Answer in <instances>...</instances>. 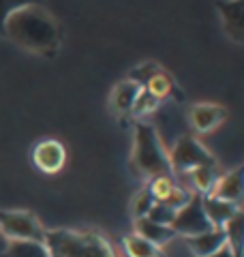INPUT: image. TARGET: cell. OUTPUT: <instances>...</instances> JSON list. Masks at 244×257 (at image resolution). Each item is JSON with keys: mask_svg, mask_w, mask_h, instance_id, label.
I'll return each instance as SVG.
<instances>
[{"mask_svg": "<svg viewBox=\"0 0 244 257\" xmlns=\"http://www.w3.org/2000/svg\"><path fill=\"white\" fill-rule=\"evenodd\" d=\"M5 37L32 54L54 56L62 45V26L45 5H32L15 11L7 20Z\"/></svg>", "mask_w": 244, "mask_h": 257, "instance_id": "cell-1", "label": "cell"}, {"mask_svg": "<svg viewBox=\"0 0 244 257\" xmlns=\"http://www.w3.org/2000/svg\"><path fill=\"white\" fill-rule=\"evenodd\" d=\"M131 167L146 182L157 176H174L169 163V148L159 135L157 126L146 120H135Z\"/></svg>", "mask_w": 244, "mask_h": 257, "instance_id": "cell-2", "label": "cell"}, {"mask_svg": "<svg viewBox=\"0 0 244 257\" xmlns=\"http://www.w3.org/2000/svg\"><path fill=\"white\" fill-rule=\"evenodd\" d=\"M45 246L52 257H118L109 238L96 229H47Z\"/></svg>", "mask_w": 244, "mask_h": 257, "instance_id": "cell-3", "label": "cell"}, {"mask_svg": "<svg viewBox=\"0 0 244 257\" xmlns=\"http://www.w3.org/2000/svg\"><path fill=\"white\" fill-rule=\"evenodd\" d=\"M169 163L176 180L199 165H216V157L210 152L195 135H180L176 144L169 148Z\"/></svg>", "mask_w": 244, "mask_h": 257, "instance_id": "cell-4", "label": "cell"}, {"mask_svg": "<svg viewBox=\"0 0 244 257\" xmlns=\"http://www.w3.org/2000/svg\"><path fill=\"white\" fill-rule=\"evenodd\" d=\"M45 227L28 210H0V234L9 242L13 240H30L45 242Z\"/></svg>", "mask_w": 244, "mask_h": 257, "instance_id": "cell-5", "label": "cell"}, {"mask_svg": "<svg viewBox=\"0 0 244 257\" xmlns=\"http://www.w3.org/2000/svg\"><path fill=\"white\" fill-rule=\"evenodd\" d=\"M172 229L176 231V236H182V238L197 236V234H203V231L214 229L212 223L208 221L206 212H203L201 195H193L191 202L176 212V219L172 223Z\"/></svg>", "mask_w": 244, "mask_h": 257, "instance_id": "cell-6", "label": "cell"}, {"mask_svg": "<svg viewBox=\"0 0 244 257\" xmlns=\"http://www.w3.org/2000/svg\"><path fill=\"white\" fill-rule=\"evenodd\" d=\"M227 120V109L218 103H195L189 107V124L197 135L216 131Z\"/></svg>", "mask_w": 244, "mask_h": 257, "instance_id": "cell-7", "label": "cell"}, {"mask_svg": "<svg viewBox=\"0 0 244 257\" xmlns=\"http://www.w3.org/2000/svg\"><path fill=\"white\" fill-rule=\"evenodd\" d=\"M32 163L43 174H58L67 163V148L58 140H41L32 150Z\"/></svg>", "mask_w": 244, "mask_h": 257, "instance_id": "cell-8", "label": "cell"}, {"mask_svg": "<svg viewBox=\"0 0 244 257\" xmlns=\"http://www.w3.org/2000/svg\"><path fill=\"white\" fill-rule=\"evenodd\" d=\"M142 88L144 86L137 82V79H131V77H125L122 82H118L109 92V111L118 118L131 116L133 105L142 92Z\"/></svg>", "mask_w": 244, "mask_h": 257, "instance_id": "cell-9", "label": "cell"}, {"mask_svg": "<svg viewBox=\"0 0 244 257\" xmlns=\"http://www.w3.org/2000/svg\"><path fill=\"white\" fill-rule=\"evenodd\" d=\"M218 13L227 37L244 45V0H229V3L218 0Z\"/></svg>", "mask_w": 244, "mask_h": 257, "instance_id": "cell-10", "label": "cell"}, {"mask_svg": "<svg viewBox=\"0 0 244 257\" xmlns=\"http://www.w3.org/2000/svg\"><path fill=\"white\" fill-rule=\"evenodd\" d=\"M218 178H221V170L216 165H199L191 170L189 174H184L180 180H184V187L191 189L195 195H210L214 191Z\"/></svg>", "mask_w": 244, "mask_h": 257, "instance_id": "cell-11", "label": "cell"}, {"mask_svg": "<svg viewBox=\"0 0 244 257\" xmlns=\"http://www.w3.org/2000/svg\"><path fill=\"white\" fill-rule=\"evenodd\" d=\"M184 244L191 251L193 257H210V255H214V253L221 251V248L227 246V238H225L223 229L214 227L210 231H203V234L184 238Z\"/></svg>", "mask_w": 244, "mask_h": 257, "instance_id": "cell-12", "label": "cell"}, {"mask_svg": "<svg viewBox=\"0 0 244 257\" xmlns=\"http://www.w3.org/2000/svg\"><path fill=\"white\" fill-rule=\"evenodd\" d=\"M212 195L225 199V202L242 206L244 204V165L235 167V170L227 172V174H221Z\"/></svg>", "mask_w": 244, "mask_h": 257, "instance_id": "cell-13", "label": "cell"}, {"mask_svg": "<svg viewBox=\"0 0 244 257\" xmlns=\"http://www.w3.org/2000/svg\"><path fill=\"white\" fill-rule=\"evenodd\" d=\"M201 206H203V212H206L208 221L212 223V227H216V229H223L225 223L229 221L231 216L242 208V206H238V204L225 202V199L212 195V193L201 197Z\"/></svg>", "mask_w": 244, "mask_h": 257, "instance_id": "cell-14", "label": "cell"}, {"mask_svg": "<svg viewBox=\"0 0 244 257\" xmlns=\"http://www.w3.org/2000/svg\"><path fill=\"white\" fill-rule=\"evenodd\" d=\"M133 229L135 234H140L142 238L150 240L152 244L157 246H167L172 240H176V231L172 227H167V225H161V223H154L150 219H140V221H133Z\"/></svg>", "mask_w": 244, "mask_h": 257, "instance_id": "cell-15", "label": "cell"}, {"mask_svg": "<svg viewBox=\"0 0 244 257\" xmlns=\"http://www.w3.org/2000/svg\"><path fill=\"white\" fill-rule=\"evenodd\" d=\"M122 251H125L127 257H167L161 246L152 244L150 240L142 238L135 231L122 238Z\"/></svg>", "mask_w": 244, "mask_h": 257, "instance_id": "cell-16", "label": "cell"}, {"mask_svg": "<svg viewBox=\"0 0 244 257\" xmlns=\"http://www.w3.org/2000/svg\"><path fill=\"white\" fill-rule=\"evenodd\" d=\"M223 231H225L227 246L231 248V253L235 257H244V208H240V210L225 223Z\"/></svg>", "mask_w": 244, "mask_h": 257, "instance_id": "cell-17", "label": "cell"}, {"mask_svg": "<svg viewBox=\"0 0 244 257\" xmlns=\"http://www.w3.org/2000/svg\"><path fill=\"white\" fill-rule=\"evenodd\" d=\"M144 88L148 90L154 99H157L159 103H163V101H167L169 96H172V92H174V82H172V75L167 73L163 67H159L154 73L146 79L144 82Z\"/></svg>", "mask_w": 244, "mask_h": 257, "instance_id": "cell-18", "label": "cell"}, {"mask_svg": "<svg viewBox=\"0 0 244 257\" xmlns=\"http://www.w3.org/2000/svg\"><path fill=\"white\" fill-rule=\"evenodd\" d=\"M0 257H52L45 242H30V240H13L7 244Z\"/></svg>", "mask_w": 244, "mask_h": 257, "instance_id": "cell-19", "label": "cell"}, {"mask_svg": "<svg viewBox=\"0 0 244 257\" xmlns=\"http://www.w3.org/2000/svg\"><path fill=\"white\" fill-rule=\"evenodd\" d=\"M154 202H157V199L152 197L148 184H144V187L135 193V197L131 199V206H129V210H131V219H133V221L146 219V216H148V212L152 210Z\"/></svg>", "mask_w": 244, "mask_h": 257, "instance_id": "cell-20", "label": "cell"}, {"mask_svg": "<svg viewBox=\"0 0 244 257\" xmlns=\"http://www.w3.org/2000/svg\"><path fill=\"white\" fill-rule=\"evenodd\" d=\"M159 105H161V103L154 99V96L148 90H146V88H142V92H140V96H137V101H135V105H133L131 116L135 120H144L146 116L154 114V111L159 109Z\"/></svg>", "mask_w": 244, "mask_h": 257, "instance_id": "cell-21", "label": "cell"}, {"mask_svg": "<svg viewBox=\"0 0 244 257\" xmlns=\"http://www.w3.org/2000/svg\"><path fill=\"white\" fill-rule=\"evenodd\" d=\"M32 5H45V3L43 0H0V35L5 37L7 20H9L15 11L24 9V7H32Z\"/></svg>", "mask_w": 244, "mask_h": 257, "instance_id": "cell-22", "label": "cell"}, {"mask_svg": "<svg viewBox=\"0 0 244 257\" xmlns=\"http://www.w3.org/2000/svg\"><path fill=\"white\" fill-rule=\"evenodd\" d=\"M146 184H148L152 197L157 199V202H163V199L172 193V189L176 187V178H174V176H157V178L148 180Z\"/></svg>", "mask_w": 244, "mask_h": 257, "instance_id": "cell-23", "label": "cell"}, {"mask_svg": "<svg viewBox=\"0 0 244 257\" xmlns=\"http://www.w3.org/2000/svg\"><path fill=\"white\" fill-rule=\"evenodd\" d=\"M195 195V193L191 191V189H186L184 184H176V187L172 189V193H169V195L163 199V204L165 206H169L172 208V210H180V208H184L186 204L191 202V197Z\"/></svg>", "mask_w": 244, "mask_h": 257, "instance_id": "cell-24", "label": "cell"}, {"mask_svg": "<svg viewBox=\"0 0 244 257\" xmlns=\"http://www.w3.org/2000/svg\"><path fill=\"white\" fill-rule=\"evenodd\" d=\"M146 219H150L154 223H161V225H167V227H172V223L176 219V210H172L169 206H165L163 202H154L152 210L148 212Z\"/></svg>", "mask_w": 244, "mask_h": 257, "instance_id": "cell-25", "label": "cell"}, {"mask_svg": "<svg viewBox=\"0 0 244 257\" xmlns=\"http://www.w3.org/2000/svg\"><path fill=\"white\" fill-rule=\"evenodd\" d=\"M210 257H235V255L231 253V248H229V246H225V248H221V251H218V253L210 255Z\"/></svg>", "mask_w": 244, "mask_h": 257, "instance_id": "cell-26", "label": "cell"}, {"mask_svg": "<svg viewBox=\"0 0 244 257\" xmlns=\"http://www.w3.org/2000/svg\"><path fill=\"white\" fill-rule=\"evenodd\" d=\"M7 244H9V240H7L3 234H0V255L5 253V248H7Z\"/></svg>", "mask_w": 244, "mask_h": 257, "instance_id": "cell-27", "label": "cell"}, {"mask_svg": "<svg viewBox=\"0 0 244 257\" xmlns=\"http://www.w3.org/2000/svg\"><path fill=\"white\" fill-rule=\"evenodd\" d=\"M221 3H229V0H221Z\"/></svg>", "mask_w": 244, "mask_h": 257, "instance_id": "cell-28", "label": "cell"}]
</instances>
